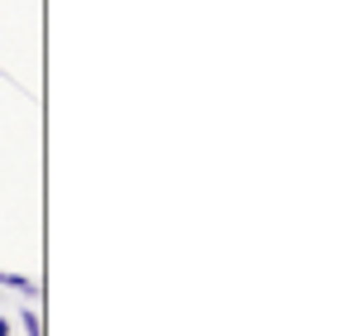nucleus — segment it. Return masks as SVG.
<instances>
[{
    "mask_svg": "<svg viewBox=\"0 0 356 336\" xmlns=\"http://www.w3.org/2000/svg\"><path fill=\"white\" fill-rule=\"evenodd\" d=\"M0 283H5V288H15V293H24V298H39V283L24 279V274H10V269H0Z\"/></svg>",
    "mask_w": 356,
    "mask_h": 336,
    "instance_id": "f257e3e1",
    "label": "nucleus"
},
{
    "mask_svg": "<svg viewBox=\"0 0 356 336\" xmlns=\"http://www.w3.org/2000/svg\"><path fill=\"white\" fill-rule=\"evenodd\" d=\"M19 327H24V336H44V322H39V312H29V308H24Z\"/></svg>",
    "mask_w": 356,
    "mask_h": 336,
    "instance_id": "f03ea898",
    "label": "nucleus"
},
{
    "mask_svg": "<svg viewBox=\"0 0 356 336\" xmlns=\"http://www.w3.org/2000/svg\"><path fill=\"white\" fill-rule=\"evenodd\" d=\"M0 336H10V322H5V317H0Z\"/></svg>",
    "mask_w": 356,
    "mask_h": 336,
    "instance_id": "7ed1b4c3",
    "label": "nucleus"
}]
</instances>
